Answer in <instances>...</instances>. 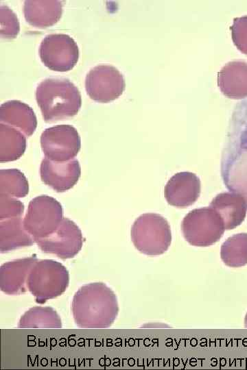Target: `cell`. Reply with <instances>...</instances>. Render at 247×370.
<instances>
[{"label":"cell","mask_w":247,"mask_h":370,"mask_svg":"<svg viewBox=\"0 0 247 370\" xmlns=\"http://www.w3.org/2000/svg\"><path fill=\"white\" fill-rule=\"evenodd\" d=\"M71 311L74 321L80 328H106L117 317V298L104 283L86 284L74 294Z\"/></svg>","instance_id":"cell-1"},{"label":"cell","mask_w":247,"mask_h":370,"mask_svg":"<svg viewBox=\"0 0 247 370\" xmlns=\"http://www.w3.org/2000/svg\"><path fill=\"white\" fill-rule=\"evenodd\" d=\"M36 99L45 122L75 116L82 99L78 88L64 78H47L37 86Z\"/></svg>","instance_id":"cell-2"},{"label":"cell","mask_w":247,"mask_h":370,"mask_svg":"<svg viewBox=\"0 0 247 370\" xmlns=\"http://www.w3.org/2000/svg\"><path fill=\"white\" fill-rule=\"evenodd\" d=\"M69 283V274L66 267L57 261L45 259L35 263L29 274L27 286L36 302L42 304L61 295Z\"/></svg>","instance_id":"cell-3"},{"label":"cell","mask_w":247,"mask_h":370,"mask_svg":"<svg viewBox=\"0 0 247 370\" xmlns=\"http://www.w3.org/2000/svg\"><path fill=\"white\" fill-rule=\"evenodd\" d=\"M131 239L141 253L148 256H158L165 253L171 245L170 226L160 214H143L132 226Z\"/></svg>","instance_id":"cell-4"},{"label":"cell","mask_w":247,"mask_h":370,"mask_svg":"<svg viewBox=\"0 0 247 370\" xmlns=\"http://www.w3.org/2000/svg\"><path fill=\"white\" fill-rule=\"evenodd\" d=\"M182 232L191 245L208 247L222 236L225 227L220 214L211 207L191 210L183 219Z\"/></svg>","instance_id":"cell-5"},{"label":"cell","mask_w":247,"mask_h":370,"mask_svg":"<svg viewBox=\"0 0 247 370\" xmlns=\"http://www.w3.org/2000/svg\"><path fill=\"white\" fill-rule=\"evenodd\" d=\"M63 219L60 204L51 197L40 195L30 202L23 225L34 239L41 238L55 232Z\"/></svg>","instance_id":"cell-6"},{"label":"cell","mask_w":247,"mask_h":370,"mask_svg":"<svg viewBox=\"0 0 247 370\" xmlns=\"http://www.w3.org/2000/svg\"><path fill=\"white\" fill-rule=\"evenodd\" d=\"M42 62L47 68L66 72L73 68L79 58V49L75 40L64 34L47 35L39 47Z\"/></svg>","instance_id":"cell-7"},{"label":"cell","mask_w":247,"mask_h":370,"mask_svg":"<svg viewBox=\"0 0 247 370\" xmlns=\"http://www.w3.org/2000/svg\"><path fill=\"white\" fill-rule=\"evenodd\" d=\"M40 145L45 158L54 162H67L78 153L81 140L74 127L58 125L43 132Z\"/></svg>","instance_id":"cell-8"},{"label":"cell","mask_w":247,"mask_h":370,"mask_svg":"<svg viewBox=\"0 0 247 370\" xmlns=\"http://www.w3.org/2000/svg\"><path fill=\"white\" fill-rule=\"evenodd\" d=\"M85 88L90 98L107 103L117 99L124 92L125 81L122 74L114 66L97 65L86 75Z\"/></svg>","instance_id":"cell-9"},{"label":"cell","mask_w":247,"mask_h":370,"mask_svg":"<svg viewBox=\"0 0 247 370\" xmlns=\"http://www.w3.org/2000/svg\"><path fill=\"white\" fill-rule=\"evenodd\" d=\"M34 240L41 251L62 259L71 258L77 255L84 241L80 229L68 218H64L59 227L50 235Z\"/></svg>","instance_id":"cell-10"},{"label":"cell","mask_w":247,"mask_h":370,"mask_svg":"<svg viewBox=\"0 0 247 370\" xmlns=\"http://www.w3.org/2000/svg\"><path fill=\"white\" fill-rule=\"evenodd\" d=\"M42 181L57 192L71 188L80 177L79 162L73 159L67 162H54L45 158L40 164Z\"/></svg>","instance_id":"cell-11"},{"label":"cell","mask_w":247,"mask_h":370,"mask_svg":"<svg viewBox=\"0 0 247 370\" xmlns=\"http://www.w3.org/2000/svg\"><path fill=\"white\" fill-rule=\"evenodd\" d=\"M200 193V182L194 173H177L167 182L164 194L167 203L177 208H185L195 203Z\"/></svg>","instance_id":"cell-12"},{"label":"cell","mask_w":247,"mask_h":370,"mask_svg":"<svg viewBox=\"0 0 247 370\" xmlns=\"http://www.w3.org/2000/svg\"><path fill=\"white\" fill-rule=\"evenodd\" d=\"M35 256L14 260L3 264L0 268V288L8 295H19L27 289L29 274L38 261Z\"/></svg>","instance_id":"cell-13"},{"label":"cell","mask_w":247,"mask_h":370,"mask_svg":"<svg viewBox=\"0 0 247 370\" xmlns=\"http://www.w3.org/2000/svg\"><path fill=\"white\" fill-rule=\"evenodd\" d=\"M210 207L213 208L224 221L225 230H232L244 220L247 204L244 197L234 192L218 194L212 200Z\"/></svg>","instance_id":"cell-14"},{"label":"cell","mask_w":247,"mask_h":370,"mask_svg":"<svg viewBox=\"0 0 247 370\" xmlns=\"http://www.w3.org/2000/svg\"><path fill=\"white\" fill-rule=\"evenodd\" d=\"M0 121L30 136L37 126L36 115L27 104L18 100L4 102L0 107Z\"/></svg>","instance_id":"cell-15"},{"label":"cell","mask_w":247,"mask_h":370,"mask_svg":"<svg viewBox=\"0 0 247 370\" xmlns=\"http://www.w3.org/2000/svg\"><path fill=\"white\" fill-rule=\"evenodd\" d=\"M23 13L30 25L38 28L48 27L60 20L62 13V2L58 0L25 1Z\"/></svg>","instance_id":"cell-16"},{"label":"cell","mask_w":247,"mask_h":370,"mask_svg":"<svg viewBox=\"0 0 247 370\" xmlns=\"http://www.w3.org/2000/svg\"><path fill=\"white\" fill-rule=\"evenodd\" d=\"M218 82L226 96L244 98L247 96V64L241 61L229 62L219 73Z\"/></svg>","instance_id":"cell-17"},{"label":"cell","mask_w":247,"mask_h":370,"mask_svg":"<svg viewBox=\"0 0 247 370\" xmlns=\"http://www.w3.org/2000/svg\"><path fill=\"white\" fill-rule=\"evenodd\" d=\"M0 221V251L1 253L31 246L35 243L34 238L25 229L23 219L21 217Z\"/></svg>","instance_id":"cell-18"},{"label":"cell","mask_w":247,"mask_h":370,"mask_svg":"<svg viewBox=\"0 0 247 370\" xmlns=\"http://www.w3.org/2000/svg\"><path fill=\"white\" fill-rule=\"evenodd\" d=\"M242 151L228 169V186L233 192L242 195L247 204V130L242 137Z\"/></svg>","instance_id":"cell-19"},{"label":"cell","mask_w":247,"mask_h":370,"mask_svg":"<svg viewBox=\"0 0 247 370\" xmlns=\"http://www.w3.org/2000/svg\"><path fill=\"white\" fill-rule=\"evenodd\" d=\"M26 149L25 136L19 130L7 124L0 123V162L19 159Z\"/></svg>","instance_id":"cell-20"},{"label":"cell","mask_w":247,"mask_h":370,"mask_svg":"<svg viewBox=\"0 0 247 370\" xmlns=\"http://www.w3.org/2000/svg\"><path fill=\"white\" fill-rule=\"evenodd\" d=\"M19 328H60L62 321L57 312L49 306H34L20 318Z\"/></svg>","instance_id":"cell-21"},{"label":"cell","mask_w":247,"mask_h":370,"mask_svg":"<svg viewBox=\"0 0 247 370\" xmlns=\"http://www.w3.org/2000/svg\"><path fill=\"white\" fill-rule=\"evenodd\" d=\"M220 256L228 267L247 264V233H239L228 238L222 245Z\"/></svg>","instance_id":"cell-22"},{"label":"cell","mask_w":247,"mask_h":370,"mask_svg":"<svg viewBox=\"0 0 247 370\" xmlns=\"http://www.w3.org/2000/svg\"><path fill=\"white\" fill-rule=\"evenodd\" d=\"M29 185L23 173L18 169L0 171V194L23 197L28 194Z\"/></svg>","instance_id":"cell-23"},{"label":"cell","mask_w":247,"mask_h":370,"mask_svg":"<svg viewBox=\"0 0 247 370\" xmlns=\"http://www.w3.org/2000/svg\"><path fill=\"white\" fill-rule=\"evenodd\" d=\"M1 36L4 38H14L19 32V22L12 10L7 5H1Z\"/></svg>","instance_id":"cell-24"},{"label":"cell","mask_w":247,"mask_h":370,"mask_svg":"<svg viewBox=\"0 0 247 370\" xmlns=\"http://www.w3.org/2000/svg\"><path fill=\"white\" fill-rule=\"evenodd\" d=\"M24 205L16 197L0 194V220L21 217Z\"/></svg>","instance_id":"cell-25"},{"label":"cell","mask_w":247,"mask_h":370,"mask_svg":"<svg viewBox=\"0 0 247 370\" xmlns=\"http://www.w3.org/2000/svg\"><path fill=\"white\" fill-rule=\"evenodd\" d=\"M231 29L235 46L247 54V16L235 18Z\"/></svg>","instance_id":"cell-26"},{"label":"cell","mask_w":247,"mask_h":370,"mask_svg":"<svg viewBox=\"0 0 247 370\" xmlns=\"http://www.w3.org/2000/svg\"><path fill=\"white\" fill-rule=\"evenodd\" d=\"M244 326L247 328V314H246V317L244 319Z\"/></svg>","instance_id":"cell-27"}]
</instances>
